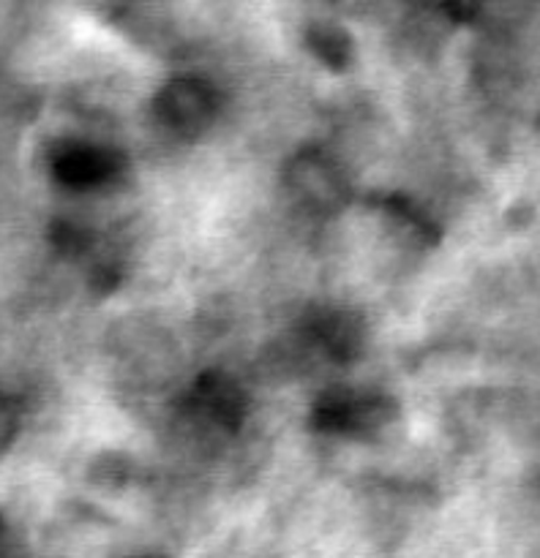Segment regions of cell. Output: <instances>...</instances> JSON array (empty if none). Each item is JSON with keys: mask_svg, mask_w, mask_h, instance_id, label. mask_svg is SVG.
Masks as SVG:
<instances>
[{"mask_svg": "<svg viewBox=\"0 0 540 558\" xmlns=\"http://www.w3.org/2000/svg\"><path fill=\"white\" fill-rule=\"evenodd\" d=\"M396 401L380 396V392L358 396L352 390H331L311 409V425L320 434L365 439V436H376L380 430H385L396 420Z\"/></svg>", "mask_w": 540, "mask_h": 558, "instance_id": "cell-1", "label": "cell"}, {"mask_svg": "<svg viewBox=\"0 0 540 558\" xmlns=\"http://www.w3.org/2000/svg\"><path fill=\"white\" fill-rule=\"evenodd\" d=\"M289 194L309 213L331 216L349 202V180L331 156L322 150L295 153L284 169Z\"/></svg>", "mask_w": 540, "mask_h": 558, "instance_id": "cell-2", "label": "cell"}, {"mask_svg": "<svg viewBox=\"0 0 540 558\" xmlns=\"http://www.w3.org/2000/svg\"><path fill=\"white\" fill-rule=\"evenodd\" d=\"M158 123L178 136H196L218 114V93L200 76H175L156 93Z\"/></svg>", "mask_w": 540, "mask_h": 558, "instance_id": "cell-3", "label": "cell"}, {"mask_svg": "<svg viewBox=\"0 0 540 558\" xmlns=\"http://www.w3.org/2000/svg\"><path fill=\"white\" fill-rule=\"evenodd\" d=\"M47 161L52 178L60 185L74 191H87L112 183L125 167L123 156L118 150H112V147L93 145V142L80 140L55 142Z\"/></svg>", "mask_w": 540, "mask_h": 558, "instance_id": "cell-4", "label": "cell"}, {"mask_svg": "<svg viewBox=\"0 0 540 558\" xmlns=\"http://www.w3.org/2000/svg\"><path fill=\"white\" fill-rule=\"evenodd\" d=\"M245 412H249L245 392L240 390L238 381L229 379L227 374H218V371L202 374L183 401L185 417L200 428L216 430V434L240 430Z\"/></svg>", "mask_w": 540, "mask_h": 558, "instance_id": "cell-5", "label": "cell"}, {"mask_svg": "<svg viewBox=\"0 0 540 558\" xmlns=\"http://www.w3.org/2000/svg\"><path fill=\"white\" fill-rule=\"evenodd\" d=\"M303 332L311 347L336 363H349L363 347V327L358 316L338 308H316L303 322Z\"/></svg>", "mask_w": 540, "mask_h": 558, "instance_id": "cell-6", "label": "cell"}, {"mask_svg": "<svg viewBox=\"0 0 540 558\" xmlns=\"http://www.w3.org/2000/svg\"><path fill=\"white\" fill-rule=\"evenodd\" d=\"M305 47L320 63L333 71H344L352 63V38L341 25L331 20H316L305 27Z\"/></svg>", "mask_w": 540, "mask_h": 558, "instance_id": "cell-7", "label": "cell"}, {"mask_svg": "<svg viewBox=\"0 0 540 558\" xmlns=\"http://www.w3.org/2000/svg\"><path fill=\"white\" fill-rule=\"evenodd\" d=\"M16 428H20V412H16L14 401L0 392V452L14 441Z\"/></svg>", "mask_w": 540, "mask_h": 558, "instance_id": "cell-8", "label": "cell"}, {"mask_svg": "<svg viewBox=\"0 0 540 558\" xmlns=\"http://www.w3.org/2000/svg\"><path fill=\"white\" fill-rule=\"evenodd\" d=\"M0 558H5V526L0 521Z\"/></svg>", "mask_w": 540, "mask_h": 558, "instance_id": "cell-9", "label": "cell"}]
</instances>
